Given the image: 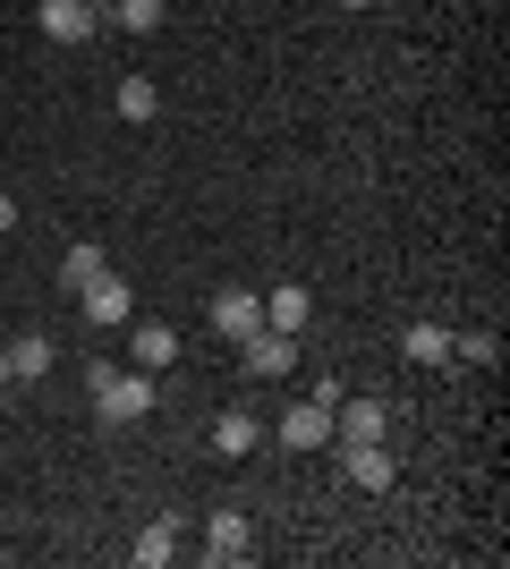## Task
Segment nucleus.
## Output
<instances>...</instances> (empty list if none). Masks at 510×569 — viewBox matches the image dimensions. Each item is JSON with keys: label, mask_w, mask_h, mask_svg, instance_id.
Masks as SVG:
<instances>
[{"label": "nucleus", "mask_w": 510, "mask_h": 569, "mask_svg": "<svg viewBox=\"0 0 510 569\" xmlns=\"http://www.w3.org/2000/svg\"><path fill=\"white\" fill-rule=\"evenodd\" d=\"M247 552H256V527H247V510H213V519H204V561H213V569H239Z\"/></svg>", "instance_id": "7ed1b4c3"}, {"label": "nucleus", "mask_w": 510, "mask_h": 569, "mask_svg": "<svg viewBox=\"0 0 510 569\" xmlns=\"http://www.w3.org/2000/svg\"><path fill=\"white\" fill-rule=\"evenodd\" d=\"M0 391H9V349H0Z\"/></svg>", "instance_id": "412c9836"}, {"label": "nucleus", "mask_w": 510, "mask_h": 569, "mask_svg": "<svg viewBox=\"0 0 510 569\" xmlns=\"http://www.w3.org/2000/svg\"><path fill=\"white\" fill-rule=\"evenodd\" d=\"M349 485H358V493H391V485H400L391 442H349Z\"/></svg>", "instance_id": "6e6552de"}, {"label": "nucleus", "mask_w": 510, "mask_h": 569, "mask_svg": "<svg viewBox=\"0 0 510 569\" xmlns=\"http://www.w3.org/2000/svg\"><path fill=\"white\" fill-rule=\"evenodd\" d=\"M0 230H18V196H0Z\"/></svg>", "instance_id": "aec40b11"}, {"label": "nucleus", "mask_w": 510, "mask_h": 569, "mask_svg": "<svg viewBox=\"0 0 510 569\" xmlns=\"http://www.w3.org/2000/svg\"><path fill=\"white\" fill-rule=\"evenodd\" d=\"M34 26H43L51 43H94L102 9H94V0H34Z\"/></svg>", "instance_id": "20e7f679"}, {"label": "nucleus", "mask_w": 510, "mask_h": 569, "mask_svg": "<svg viewBox=\"0 0 510 569\" xmlns=\"http://www.w3.org/2000/svg\"><path fill=\"white\" fill-rule=\"evenodd\" d=\"M51 366H60V340H43V332H18V340H9V382H43Z\"/></svg>", "instance_id": "f8f14e48"}, {"label": "nucleus", "mask_w": 510, "mask_h": 569, "mask_svg": "<svg viewBox=\"0 0 510 569\" xmlns=\"http://www.w3.org/2000/svg\"><path fill=\"white\" fill-rule=\"evenodd\" d=\"M170 552H179V519L162 510V519H146V527H137V545H128V561H137V569H162Z\"/></svg>", "instance_id": "ddd939ff"}, {"label": "nucleus", "mask_w": 510, "mask_h": 569, "mask_svg": "<svg viewBox=\"0 0 510 569\" xmlns=\"http://www.w3.org/2000/svg\"><path fill=\"white\" fill-rule=\"evenodd\" d=\"M256 442H264V426H256L247 408H221V417H213V451H221V459H247Z\"/></svg>", "instance_id": "4468645a"}, {"label": "nucleus", "mask_w": 510, "mask_h": 569, "mask_svg": "<svg viewBox=\"0 0 510 569\" xmlns=\"http://www.w3.org/2000/svg\"><path fill=\"white\" fill-rule=\"evenodd\" d=\"M111 102H120V119H137V128H146V119L162 111V86H153V77H120V94H111Z\"/></svg>", "instance_id": "f3484780"}, {"label": "nucleus", "mask_w": 510, "mask_h": 569, "mask_svg": "<svg viewBox=\"0 0 510 569\" xmlns=\"http://www.w3.org/2000/svg\"><path fill=\"white\" fill-rule=\"evenodd\" d=\"M102 272H111V256H102L94 238H77L69 256H60V289H69V298H77V289H86V281H102Z\"/></svg>", "instance_id": "2eb2a0df"}, {"label": "nucleus", "mask_w": 510, "mask_h": 569, "mask_svg": "<svg viewBox=\"0 0 510 569\" xmlns=\"http://www.w3.org/2000/svg\"><path fill=\"white\" fill-rule=\"evenodd\" d=\"M323 442H332V408L323 400H307V408L281 417V451H323Z\"/></svg>", "instance_id": "9b49d317"}, {"label": "nucleus", "mask_w": 510, "mask_h": 569, "mask_svg": "<svg viewBox=\"0 0 510 569\" xmlns=\"http://www.w3.org/2000/svg\"><path fill=\"white\" fill-rule=\"evenodd\" d=\"M400 357H409V366H451V332H442V323H409V332H400Z\"/></svg>", "instance_id": "dca6fc26"}, {"label": "nucleus", "mask_w": 510, "mask_h": 569, "mask_svg": "<svg viewBox=\"0 0 510 569\" xmlns=\"http://www.w3.org/2000/svg\"><path fill=\"white\" fill-rule=\"evenodd\" d=\"M451 357H468V366H493V357H502V340H493V332H451Z\"/></svg>", "instance_id": "6ab92c4d"}, {"label": "nucleus", "mask_w": 510, "mask_h": 569, "mask_svg": "<svg viewBox=\"0 0 510 569\" xmlns=\"http://www.w3.org/2000/svg\"><path fill=\"white\" fill-rule=\"evenodd\" d=\"M102 9H111V26H128V34H153L170 0H102Z\"/></svg>", "instance_id": "a211bd4d"}, {"label": "nucleus", "mask_w": 510, "mask_h": 569, "mask_svg": "<svg viewBox=\"0 0 510 569\" xmlns=\"http://www.w3.org/2000/svg\"><path fill=\"white\" fill-rule=\"evenodd\" d=\"M239 357H247V375H256V382H281V375L298 366V340L264 323V332H247V340H239Z\"/></svg>", "instance_id": "39448f33"}, {"label": "nucleus", "mask_w": 510, "mask_h": 569, "mask_svg": "<svg viewBox=\"0 0 510 569\" xmlns=\"http://www.w3.org/2000/svg\"><path fill=\"white\" fill-rule=\"evenodd\" d=\"M128 366H137V375L179 366V332H170V323H137V332H128Z\"/></svg>", "instance_id": "9d476101"}, {"label": "nucleus", "mask_w": 510, "mask_h": 569, "mask_svg": "<svg viewBox=\"0 0 510 569\" xmlns=\"http://www.w3.org/2000/svg\"><path fill=\"white\" fill-rule=\"evenodd\" d=\"M77 307H86V332H120V323H137V289L120 272H102V281L77 289Z\"/></svg>", "instance_id": "f257e3e1"}, {"label": "nucleus", "mask_w": 510, "mask_h": 569, "mask_svg": "<svg viewBox=\"0 0 510 569\" xmlns=\"http://www.w3.org/2000/svg\"><path fill=\"white\" fill-rule=\"evenodd\" d=\"M264 323H272V332H307V323H316V289H307V281H281V289H272V298H264Z\"/></svg>", "instance_id": "1a4fd4ad"}, {"label": "nucleus", "mask_w": 510, "mask_h": 569, "mask_svg": "<svg viewBox=\"0 0 510 569\" xmlns=\"http://www.w3.org/2000/svg\"><path fill=\"white\" fill-rule=\"evenodd\" d=\"M340 9H374V0H340Z\"/></svg>", "instance_id": "4be33fe9"}, {"label": "nucleus", "mask_w": 510, "mask_h": 569, "mask_svg": "<svg viewBox=\"0 0 510 569\" xmlns=\"http://www.w3.org/2000/svg\"><path fill=\"white\" fill-rule=\"evenodd\" d=\"M146 408H153V375H137V366H120V375L94 391V417H102V426H137Z\"/></svg>", "instance_id": "f03ea898"}, {"label": "nucleus", "mask_w": 510, "mask_h": 569, "mask_svg": "<svg viewBox=\"0 0 510 569\" xmlns=\"http://www.w3.org/2000/svg\"><path fill=\"white\" fill-rule=\"evenodd\" d=\"M332 442H340V451H349V442H391V408L383 400H358V408L340 400L332 408Z\"/></svg>", "instance_id": "423d86ee"}, {"label": "nucleus", "mask_w": 510, "mask_h": 569, "mask_svg": "<svg viewBox=\"0 0 510 569\" xmlns=\"http://www.w3.org/2000/svg\"><path fill=\"white\" fill-rule=\"evenodd\" d=\"M94 9H102V0H94Z\"/></svg>", "instance_id": "5701e85b"}, {"label": "nucleus", "mask_w": 510, "mask_h": 569, "mask_svg": "<svg viewBox=\"0 0 510 569\" xmlns=\"http://www.w3.org/2000/svg\"><path fill=\"white\" fill-rule=\"evenodd\" d=\"M213 332H221V340L264 332V298H256V289H213Z\"/></svg>", "instance_id": "0eeeda50"}]
</instances>
